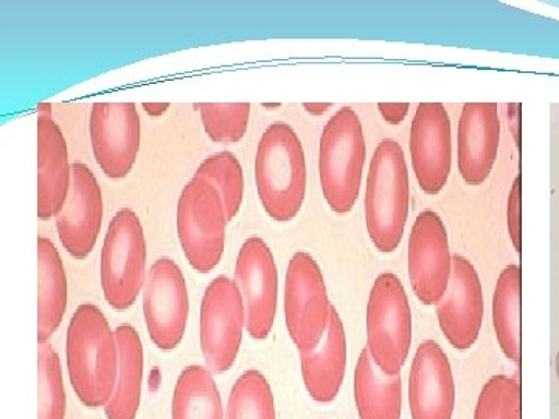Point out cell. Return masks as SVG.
I'll return each instance as SVG.
<instances>
[{
	"instance_id": "cell-13",
	"label": "cell",
	"mask_w": 559,
	"mask_h": 419,
	"mask_svg": "<svg viewBox=\"0 0 559 419\" xmlns=\"http://www.w3.org/2000/svg\"><path fill=\"white\" fill-rule=\"evenodd\" d=\"M92 153L110 180L128 178L140 153L142 121L134 103H94L90 117Z\"/></svg>"
},
{
	"instance_id": "cell-15",
	"label": "cell",
	"mask_w": 559,
	"mask_h": 419,
	"mask_svg": "<svg viewBox=\"0 0 559 419\" xmlns=\"http://www.w3.org/2000/svg\"><path fill=\"white\" fill-rule=\"evenodd\" d=\"M68 201L55 218L58 238L72 259L86 260L100 237L105 202L100 183L83 161L72 165Z\"/></svg>"
},
{
	"instance_id": "cell-31",
	"label": "cell",
	"mask_w": 559,
	"mask_h": 419,
	"mask_svg": "<svg viewBox=\"0 0 559 419\" xmlns=\"http://www.w3.org/2000/svg\"><path fill=\"white\" fill-rule=\"evenodd\" d=\"M507 227L511 244L518 253L521 252V178L514 179L507 202Z\"/></svg>"
},
{
	"instance_id": "cell-2",
	"label": "cell",
	"mask_w": 559,
	"mask_h": 419,
	"mask_svg": "<svg viewBox=\"0 0 559 419\" xmlns=\"http://www.w3.org/2000/svg\"><path fill=\"white\" fill-rule=\"evenodd\" d=\"M253 171L266 215L277 223L296 218L307 197L308 170L304 145L290 124L277 121L264 130L257 146Z\"/></svg>"
},
{
	"instance_id": "cell-24",
	"label": "cell",
	"mask_w": 559,
	"mask_h": 419,
	"mask_svg": "<svg viewBox=\"0 0 559 419\" xmlns=\"http://www.w3.org/2000/svg\"><path fill=\"white\" fill-rule=\"evenodd\" d=\"M492 328L506 358L521 362V267L510 264L500 272L492 294Z\"/></svg>"
},
{
	"instance_id": "cell-5",
	"label": "cell",
	"mask_w": 559,
	"mask_h": 419,
	"mask_svg": "<svg viewBox=\"0 0 559 419\" xmlns=\"http://www.w3.org/2000/svg\"><path fill=\"white\" fill-rule=\"evenodd\" d=\"M146 261L148 248L142 220L134 210L120 208L109 223L100 256L103 297L112 310L134 307L148 277Z\"/></svg>"
},
{
	"instance_id": "cell-35",
	"label": "cell",
	"mask_w": 559,
	"mask_h": 419,
	"mask_svg": "<svg viewBox=\"0 0 559 419\" xmlns=\"http://www.w3.org/2000/svg\"><path fill=\"white\" fill-rule=\"evenodd\" d=\"M304 109L307 110L311 116H323V113L329 112L333 105L331 103H304Z\"/></svg>"
},
{
	"instance_id": "cell-16",
	"label": "cell",
	"mask_w": 559,
	"mask_h": 419,
	"mask_svg": "<svg viewBox=\"0 0 559 419\" xmlns=\"http://www.w3.org/2000/svg\"><path fill=\"white\" fill-rule=\"evenodd\" d=\"M484 290L476 267L468 259L454 255L450 288L437 304V319L444 339L457 351L476 345L484 325Z\"/></svg>"
},
{
	"instance_id": "cell-17",
	"label": "cell",
	"mask_w": 559,
	"mask_h": 419,
	"mask_svg": "<svg viewBox=\"0 0 559 419\" xmlns=\"http://www.w3.org/2000/svg\"><path fill=\"white\" fill-rule=\"evenodd\" d=\"M412 419H452L455 381L450 359L436 340L419 344L409 373Z\"/></svg>"
},
{
	"instance_id": "cell-32",
	"label": "cell",
	"mask_w": 559,
	"mask_h": 419,
	"mask_svg": "<svg viewBox=\"0 0 559 419\" xmlns=\"http://www.w3.org/2000/svg\"><path fill=\"white\" fill-rule=\"evenodd\" d=\"M382 119L388 121L392 127H399L406 120L407 113H409V103H380L378 105Z\"/></svg>"
},
{
	"instance_id": "cell-8",
	"label": "cell",
	"mask_w": 559,
	"mask_h": 419,
	"mask_svg": "<svg viewBox=\"0 0 559 419\" xmlns=\"http://www.w3.org/2000/svg\"><path fill=\"white\" fill-rule=\"evenodd\" d=\"M285 323L299 351L318 347L329 330L331 304L325 277L308 252L294 253L285 277Z\"/></svg>"
},
{
	"instance_id": "cell-23",
	"label": "cell",
	"mask_w": 559,
	"mask_h": 419,
	"mask_svg": "<svg viewBox=\"0 0 559 419\" xmlns=\"http://www.w3.org/2000/svg\"><path fill=\"white\" fill-rule=\"evenodd\" d=\"M116 334L119 342V374L112 396L105 406V415L108 419H135L142 403L145 369L142 337L128 323L117 326Z\"/></svg>"
},
{
	"instance_id": "cell-1",
	"label": "cell",
	"mask_w": 559,
	"mask_h": 419,
	"mask_svg": "<svg viewBox=\"0 0 559 419\" xmlns=\"http://www.w3.org/2000/svg\"><path fill=\"white\" fill-rule=\"evenodd\" d=\"M70 384L87 409H105L119 374L116 330L97 304L83 303L73 312L66 339Z\"/></svg>"
},
{
	"instance_id": "cell-4",
	"label": "cell",
	"mask_w": 559,
	"mask_h": 419,
	"mask_svg": "<svg viewBox=\"0 0 559 419\" xmlns=\"http://www.w3.org/2000/svg\"><path fill=\"white\" fill-rule=\"evenodd\" d=\"M367 142L356 110L344 106L326 121L319 140V179L331 212L347 215L362 185Z\"/></svg>"
},
{
	"instance_id": "cell-33",
	"label": "cell",
	"mask_w": 559,
	"mask_h": 419,
	"mask_svg": "<svg viewBox=\"0 0 559 419\" xmlns=\"http://www.w3.org/2000/svg\"><path fill=\"white\" fill-rule=\"evenodd\" d=\"M520 105L518 103H513V105H509V124L511 128V134H513L514 142L520 146Z\"/></svg>"
},
{
	"instance_id": "cell-30",
	"label": "cell",
	"mask_w": 559,
	"mask_h": 419,
	"mask_svg": "<svg viewBox=\"0 0 559 419\" xmlns=\"http://www.w3.org/2000/svg\"><path fill=\"white\" fill-rule=\"evenodd\" d=\"M474 419H521V384L514 378H489L477 398Z\"/></svg>"
},
{
	"instance_id": "cell-34",
	"label": "cell",
	"mask_w": 559,
	"mask_h": 419,
	"mask_svg": "<svg viewBox=\"0 0 559 419\" xmlns=\"http://www.w3.org/2000/svg\"><path fill=\"white\" fill-rule=\"evenodd\" d=\"M142 108L145 109L150 117L157 119V117L164 116L170 109V103H143Z\"/></svg>"
},
{
	"instance_id": "cell-10",
	"label": "cell",
	"mask_w": 559,
	"mask_h": 419,
	"mask_svg": "<svg viewBox=\"0 0 559 419\" xmlns=\"http://www.w3.org/2000/svg\"><path fill=\"white\" fill-rule=\"evenodd\" d=\"M143 319L154 347L173 351L182 344L190 318V297L179 264L162 256L151 264L142 290Z\"/></svg>"
},
{
	"instance_id": "cell-28",
	"label": "cell",
	"mask_w": 559,
	"mask_h": 419,
	"mask_svg": "<svg viewBox=\"0 0 559 419\" xmlns=\"http://www.w3.org/2000/svg\"><path fill=\"white\" fill-rule=\"evenodd\" d=\"M194 108L200 112L202 127L212 142L234 145L246 137L250 121L249 103H200Z\"/></svg>"
},
{
	"instance_id": "cell-38",
	"label": "cell",
	"mask_w": 559,
	"mask_h": 419,
	"mask_svg": "<svg viewBox=\"0 0 559 419\" xmlns=\"http://www.w3.org/2000/svg\"><path fill=\"white\" fill-rule=\"evenodd\" d=\"M557 374H558V380H559V351L557 355Z\"/></svg>"
},
{
	"instance_id": "cell-18",
	"label": "cell",
	"mask_w": 559,
	"mask_h": 419,
	"mask_svg": "<svg viewBox=\"0 0 559 419\" xmlns=\"http://www.w3.org/2000/svg\"><path fill=\"white\" fill-rule=\"evenodd\" d=\"M499 143V105H463L457 130V167L468 185L479 187L487 182L498 159Z\"/></svg>"
},
{
	"instance_id": "cell-21",
	"label": "cell",
	"mask_w": 559,
	"mask_h": 419,
	"mask_svg": "<svg viewBox=\"0 0 559 419\" xmlns=\"http://www.w3.org/2000/svg\"><path fill=\"white\" fill-rule=\"evenodd\" d=\"M69 304L68 274L60 250L47 237L38 238V345L60 330Z\"/></svg>"
},
{
	"instance_id": "cell-36",
	"label": "cell",
	"mask_w": 559,
	"mask_h": 419,
	"mask_svg": "<svg viewBox=\"0 0 559 419\" xmlns=\"http://www.w3.org/2000/svg\"><path fill=\"white\" fill-rule=\"evenodd\" d=\"M38 116L39 117H51V105L50 103H39L38 105Z\"/></svg>"
},
{
	"instance_id": "cell-20",
	"label": "cell",
	"mask_w": 559,
	"mask_h": 419,
	"mask_svg": "<svg viewBox=\"0 0 559 419\" xmlns=\"http://www.w3.org/2000/svg\"><path fill=\"white\" fill-rule=\"evenodd\" d=\"M68 140L51 117H38V218H57L68 201L73 170Z\"/></svg>"
},
{
	"instance_id": "cell-6",
	"label": "cell",
	"mask_w": 559,
	"mask_h": 419,
	"mask_svg": "<svg viewBox=\"0 0 559 419\" xmlns=\"http://www.w3.org/2000/svg\"><path fill=\"white\" fill-rule=\"evenodd\" d=\"M367 351L374 366L399 376L412 347V310L403 282L392 272L378 275L367 301Z\"/></svg>"
},
{
	"instance_id": "cell-14",
	"label": "cell",
	"mask_w": 559,
	"mask_h": 419,
	"mask_svg": "<svg viewBox=\"0 0 559 419\" xmlns=\"http://www.w3.org/2000/svg\"><path fill=\"white\" fill-rule=\"evenodd\" d=\"M452 127L441 103H421L411 124L412 171L429 196L441 193L452 171Z\"/></svg>"
},
{
	"instance_id": "cell-7",
	"label": "cell",
	"mask_w": 559,
	"mask_h": 419,
	"mask_svg": "<svg viewBox=\"0 0 559 419\" xmlns=\"http://www.w3.org/2000/svg\"><path fill=\"white\" fill-rule=\"evenodd\" d=\"M226 207L209 180L193 176L186 183L176 210L180 249L198 274H210L221 263L227 241Z\"/></svg>"
},
{
	"instance_id": "cell-9",
	"label": "cell",
	"mask_w": 559,
	"mask_h": 419,
	"mask_svg": "<svg viewBox=\"0 0 559 419\" xmlns=\"http://www.w3.org/2000/svg\"><path fill=\"white\" fill-rule=\"evenodd\" d=\"M246 328V308L237 282L213 278L202 297L200 344L205 367L213 374L229 371L240 355Z\"/></svg>"
},
{
	"instance_id": "cell-19",
	"label": "cell",
	"mask_w": 559,
	"mask_h": 419,
	"mask_svg": "<svg viewBox=\"0 0 559 419\" xmlns=\"http://www.w3.org/2000/svg\"><path fill=\"white\" fill-rule=\"evenodd\" d=\"M301 380L316 403L330 404L340 396L347 373L348 344L344 322L336 308L331 312L329 330L311 351H299Z\"/></svg>"
},
{
	"instance_id": "cell-11",
	"label": "cell",
	"mask_w": 559,
	"mask_h": 419,
	"mask_svg": "<svg viewBox=\"0 0 559 419\" xmlns=\"http://www.w3.org/2000/svg\"><path fill=\"white\" fill-rule=\"evenodd\" d=\"M454 255L450 237L439 213L425 210L412 226L409 238V279L419 303L437 307L450 288Z\"/></svg>"
},
{
	"instance_id": "cell-27",
	"label": "cell",
	"mask_w": 559,
	"mask_h": 419,
	"mask_svg": "<svg viewBox=\"0 0 559 419\" xmlns=\"http://www.w3.org/2000/svg\"><path fill=\"white\" fill-rule=\"evenodd\" d=\"M226 419H277L274 393L261 371H245L235 382Z\"/></svg>"
},
{
	"instance_id": "cell-26",
	"label": "cell",
	"mask_w": 559,
	"mask_h": 419,
	"mask_svg": "<svg viewBox=\"0 0 559 419\" xmlns=\"http://www.w3.org/2000/svg\"><path fill=\"white\" fill-rule=\"evenodd\" d=\"M194 176L209 180L218 190L229 223L237 218L245 200V172L240 159L230 151H219L205 157Z\"/></svg>"
},
{
	"instance_id": "cell-22",
	"label": "cell",
	"mask_w": 559,
	"mask_h": 419,
	"mask_svg": "<svg viewBox=\"0 0 559 419\" xmlns=\"http://www.w3.org/2000/svg\"><path fill=\"white\" fill-rule=\"evenodd\" d=\"M353 396L359 419H401L403 381L382 373L367 348L360 351L353 376Z\"/></svg>"
},
{
	"instance_id": "cell-29",
	"label": "cell",
	"mask_w": 559,
	"mask_h": 419,
	"mask_svg": "<svg viewBox=\"0 0 559 419\" xmlns=\"http://www.w3.org/2000/svg\"><path fill=\"white\" fill-rule=\"evenodd\" d=\"M39 407L38 419H66L64 380L61 360L50 342L38 345Z\"/></svg>"
},
{
	"instance_id": "cell-12",
	"label": "cell",
	"mask_w": 559,
	"mask_h": 419,
	"mask_svg": "<svg viewBox=\"0 0 559 419\" xmlns=\"http://www.w3.org/2000/svg\"><path fill=\"white\" fill-rule=\"evenodd\" d=\"M235 282L246 308V330L253 340H264L274 328L278 310V270L274 253L260 237L242 242L235 264Z\"/></svg>"
},
{
	"instance_id": "cell-37",
	"label": "cell",
	"mask_w": 559,
	"mask_h": 419,
	"mask_svg": "<svg viewBox=\"0 0 559 419\" xmlns=\"http://www.w3.org/2000/svg\"><path fill=\"white\" fill-rule=\"evenodd\" d=\"M263 108L278 109L282 108V103H263Z\"/></svg>"
},
{
	"instance_id": "cell-25",
	"label": "cell",
	"mask_w": 559,
	"mask_h": 419,
	"mask_svg": "<svg viewBox=\"0 0 559 419\" xmlns=\"http://www.w3.org/2000/svg\"><path fill=\"white\" fill-rule=\"evenodd\" d=\"M171 419H223L218 385L207 367L189 366L180 371L173 392Z\"/></svg>"
},
{
	"instance_id": "cell-3",
	"label": "cell",
	"mask_w": 559,
	"mask_h": 419,
	"mask_svg": "<svg viewBox=\"0 0 559 419\" xmlns=\"http://www.w3.org/2000/svg\"><path fill=\"white\" fill-rule=\"evenodd\" d=\"M411 210V178L403 146L396 140H382L374 149L367 172V234L381 253L400 248Z\"/></svg>"
}]
</instances>
